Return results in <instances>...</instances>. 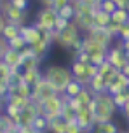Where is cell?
Here are the masks:
<instances>
[{"label":"cell","mask_w":129,"mask_h":133,"mask_svg":"<svg viewBox=\"0 0 129 133\" xmlns=\"http://www.w3.org/2000/svg\"><path fill=\"white\" fill-rule=\"evenodd\" d=\"M42 72H44V79L54 88L58 95L65 93L66 86L73 81V75H72L70 66H63V65L52 63V65H47Z\"/></svg>","instance_id":"cell-1"},{"label":"cell","mask_w":129,"mask_h":133,"mask_svg":"<svg viewBox=\"0 0 129 133\" xmlns=\"http://www.w3.org/2000/svg\"><path fill=\"white\" fill-rule=\"evenodd\" d=\"M91 109L94 110L96 123H105V121H113V116L117 114V105L113 103V96L110 93H96L94 100L91 103Z\"/></svg>","instance_id":"cell-2"},{"label":"cell","mask_w":129,"mask_h":133,"mask_svg":"<svg viewBox=\"0 0 129 133\" xmlns=\"http://www.w3.org/2000/svg\"><path fill=\"white\" fill-rule=\"evenodd\" d=\"M66 102H68V98L65 95H52V96L45 98L44 102L37 103L39 105V116H44L49 121L56 119V117H61V110Z\"/></svg>","instance_id":"cell-3"},{"label":"cell","mask_w":129,"mask_h":133,"mask_svg":"<svg viewBox=\"0 0 129 133\" xmlns=\"http://www.w3.org/2000/svg\"><path fill=\"white\" fill-rule=\"evenodd\" d=\"M82 37H84V35H82L80 28L72 21L65 30L54 33V44H56V46H59L61 49H66V51H68V49L73 46L79 39H82Z\"/></svg>","instance_id":"cell-4"},{"label":"cell","mask_w":129,"mask_h":133,"mask_svg":"<svg viewBox=\"0 0 129 133\" xmlns=\"http://www.w3.org/2000/svg\"><path fill=\"white\" fill-rule=\"evenodd\" d=\"M70 70H72L73 79L79 81L84 86H89L91 79L94 75H98V66L96 65H93V63H82V61H77V60H72Z\"/></svg>","instance_id":"cell-5"},{"label":"cell","mask_w":129,"mask_h":133,"mask_svg":"<svg viewBox=\"0 0 129 133\" xmlns=\"http://www.w3.org/2000/svg\"><path fill=\"white\" fill-rule=\"evenodd\" d=\"M58 18H59V14H58V11H54L52 7H40L39 12H37V16H35L33 25L39 28L40 32H44V30L54 32Z\"/></svg>","instance_id":"cell-6"},{"label":"cell","mask_w":129,"mask_h":133,"mask_svg":"<svg viewBox=\"0 0 129 133\" xmlns=\"http://www.w3.org/2000/svg\"><path fill=\"white\" fill-rule=\"evenodd\" d=\"M2 14L5 16L7 23H14L18 26L26 25V11L14 7L9 0H2Z\"/></svg>","instance_id":"cell-7"},{"label":"cell","mask_w":129,"mask_h":133,"mask_svg":"<svg viewBox=\"0 0 129 133\" xmlns=\"http://www.w3.org/2000/svg\"><path fill=\"white\" fill-rule=\"evenodd\" d=\"M107 61H108V63L113 66L115 70H119V72H120L124 66L129 63V61H127V53H126V51L122 49V44H120L119 40H117L115 44H113V46L108 49Z\"/></svg>","instance_id":"cell-8"},{"label":"cell","mask_w":129,"mask_h":133,"mask_svg":"<svg viewBox=\"0 0 129 133\" xmlns=\"http://www.w3.org/2000/svg\"><path fill=\"white\" fill-rule=\"evenodd\" d=\"M52 95H58V93H56V89L51 86L44 77H42V79L33 86V89H32V102L40 103V102H44L45 98L52 96Z\"/></svg>","instance_id":"cell-9"},{"label":"cell","mask_w":129,"mask_h":133,"mask_svg":"<svg viewBox=\"0 0 129 133\" xmlns=\"http://www.w3.org/2000/svg\"><path fill=\"white\" fill-rule=\"evenodd\" d=\"M77 123H79V126H80L86 133H91L93 128H94V124H96L94 110H93L89 105L87 107H80V109L77 110Z\"/></svg>","instance_id":"cell-10"},{"label":"cell","mask_w":129,"mask_h":133,"mask_svg":"<svg viewBox=\"0 0 129 133\" xmlns=\"http://www.w3.org/2000/svg\"><path fill=\"white\" fill-rule=\"evenodd\" d=\"M87 37H91V39H94L96 42H100V44H103L105 47H112L113 44H115V39L112 37L108 33V30L107 28H98V26H93L91 30H89L87 33H86Z\"/></svg>","instance_id":"cell-11"},{"label":"cell","mask_w":129,"mask_h":133,"mask_svg":"<svg viewBox=\"0 0 129 133\" xmlns=\"http://www.w3.org/2000/svg\"><path fill=\"white\" fill-rule=\"evenodd\" d=\"M21 37L25 39V42H26L28 46H33V44H37L40 40L42 32L35 26L33 23H26V25L21 26Z\"/></svg>","instance_id":"cell-12"},{"label":"cell","mask_w":129,"mask_h":133,"mask_svg":"<svg viewBox=\"0 0 129 133\" xmlns=\"http://www.w3.org/2000/svg\"><path fill=\"white\" fill-rule=\"evenodd\" d=\"M2 61L7 63L12 70H21V68H23V61H25V58H23L21 51H16V49H11V47H9V49L5 51V54L2 56Z\"/></svg>","instance_id":"cell-13"},{"label":"cell","mask_w":129,"mask_h":133,"mask_svg":"<svg viewBox=\"0 0 129 133\" xmlns=\"http://www.w3.org/2000/svg\"><path fill=\"white\" fill-rule=\"evenodd\" d=\"M127 86H129V79L124 75L122 72H117V75H115V79L112 81L108 84V89H107V93H110L112 96L113 95H117V93H120V91H126L127 89Z\"/></svg>","instance_id":"cell-14"},{"label":"cell","mask_w":129,"mask_h":133,"mask_svg":"<svg viewBox=\"0 0 129 133\" xmlns=\"http://www.w3.org/2000/svg\"><path fill=\"white\" fill-rule=\"evenodd\" d=\"M82 49H84L86 53H89V56H91V54H96V53H107V51H108V47H105L103 44L96 42L94 39H91V37H87V35H84Z\"/></svg>","instance_id":"cell-15"},{"label":"cell","mask_w":129,"mask_h":133,"mask_svg":"<svg viewBox=\"0 0 129 133\" xmlns=\"http://www.w3.org/2000/svg\"><path fill=\"white\" fill-rule=\"evenodd\" d=\"M44 77V72H42L40 68H33V70H23V81L30 84V86L33 88L39 81Z\"/></svg>","instance_id":"cell-16"},{"label":"cell","mask_w":129,"mask_h":133,"mask_svg":"<svg viewBox=\"0 0 129 133\" xmlns=\"http://www.w3.org/2000/svg\"><path fill=\"white\" fill-rule=\"evenodd\" d=\"M89 89L93 91V93H105L107 89H108V84H107V81H105V77H101L100 74L98 75H94L93 79H91V82H89Z\"/></svg>","instance_id":"cell-17"},{"label":"cell","mask_w":129,"mask_h":133,"mask_svg":"<svg viewBox=\"0 0 129 133\" xmlns=\"http://www.w3.org/2000/svg\"><path fill=\"white\" fill-rule=\"evenodd\" d=\"M119 126L113 121H105V123H96L91 133H119Z\"/></svg>","instance_id":"cell-18"},{"label":"cell","mask_w":129,"mask_h":133,"mask_svg":"<svg viewBox=\"0 0 129 133\" xmlns=\"http://www.w3.org/2000/svg\"><path fill=\"white\" fill-rule=\"evenodd\" d=\"M19 35H21V26L14 25V23H7V26L4 28V32H2V39L7 40V42H11V40H14L16 37H19Z\"/></svg>","instance_id":"cell-19"},{"label":"cell","mask_w":129,"mask_h":133,"mask_svg":"<svg viewBox=\"0 0 129 133\" xmlns=\"http://www.w3.org/2000/svg\"><path fill=\"white\" fill-rule=\"evenodd\" d=\"M5 103H11V105L18 107L19 110H23V109H26V107L30 105V103H32V100H30V98H25V96H19V95H14V93H11Z\"/></svg>","instance_id":"cell-20"},{"label":"cell","mask_w":129,"mask_h":133,"mask_svg":"<svg viewBox=\"0 0 129 133\" xmlns=\"http://www.w3.org/2000/svg\"><path fill=\"white\" fill-rule=\"evenodd\" d=\"M112 23V16L107 12H103V11H100V9H96L94 12V26L98 28H107Z\"/></svg>","instance_id":"cell-21"},{"label":"cell","mask_w":129,"mask_h":133,"mask_svg":"<svg viewBox=\"0 0 129 133\" xmlns=\"http://www.w3.org/2000/svg\"><path fill=\"white\" fill-rule=\"evenodd\" d=\"M32 47V51H33V54L37 56V58H40V60H44L45 56H47L49 53V47H51V44H47V42H44V40H39L37 44H33V46H30Z\"/></svg>","instance_id":"cell-22"},{"label":"cell","mask_w":129,"mask_h":133,"mask_svg":"<svg viewBox=\"0 0 129 133\" xmlns=\"http://www.w3.org/2000/svg\"><path fill=\"white\" fill-rule=\"evenodd\" d=\"M82 89H84V84H80V82H79V81H72V82H70V84H68L66 86V89H65V96H66L68 100H72V98H75V96H77V95L80 93Z\"/></svg>","instance_id":"cell-23"},{"label":"cell","mask_w":129,"mask_h":133,"mask_svg":"<svg viewBox=\"0 0 129 133\" xmlns=\"http://www.w3.org/2000/svg\"><path fill=\"white\" fill-rule=\"evenodd\" d=\"M66 124L63 117H56L49 123V133H66Z\"/></svg>","instance_id":"cell-24"},{"label":"cell","mask_w":129,"mask_h":133,"mask_svg":"<svg viewBox=\"0 0 129 133\" xmlns=\"http://www.w3.org/2000/svg\"><path fill=\"white\" fill-rule=\"evenodd\" d=\"M61 117L66 121V123L77 121V109H75L73 105H70V102L65 103V107H63V110H61Z\"/></svg>","instance_id":"cell-25"},{"label":"cell","mask_w":129,"mask_h":133,"mask_svg":"<svg viewBox=\"0 0 129 133\" xmlns=\"http://www.w3.org/2000/svg\"><path fill=\"white\" fill-rule=\"evenodd\" d=\"M49 123H51V121H49L47 117H44V116H37V119L33 121L32 128H33L35 131H39V133H47L49 131Z\"/></svg>","instance_id":"cell-26"},{"label":"cell","mask_w":129,"mask_h":133,"mask_svg":"<svg viewBox=\"0 0 129 133\" xmlns=\"http://www.w3.org/2000/svg\"><path fill=\"white\" fill-rule=\"evenodd\" d=\"M113 103L117 105V109L119 110H122L124 107L129 103V91L126 89V91H120V93L113 95Z\"/></svg>","instance_id":"cell-27"},{"label":"cell","mask_w":129,"mask_h":133,"mask_svg":"<svg viewBox=\"0 0 129 133\" xmlns=\"http://www.w3.org/2000/svg\"><path fill=\"white\" fill-rule=\"evenodd\" d=\"M129 21V12L126 9H117L115 12L112 14V23H117V25H126Z\"/></svg>","instance_id":"cell-28"},{"label":"cell","mask_w":129,"mask_h":133,"mask_svg":"<svg viewBox=\"0 0 129 133\" xmlns=\"http://www.w3.org/2000/svg\"><path fill=\"white\" fill-rule=\"evenodd\" d=\"M32 89H33V88L30 86V84H26V82H21L19 86L14 88L11 93L19 95V96H25V98H30V100H32Z\"/></svg>","instance_id":"cell-29"},{"label":"cell","mask_w":129,"mask_h":133,"mask_svg":"<svg viewBox=\"0 0 129 133\" xmlns=\"http://www.w3.org/2000/svg\"><path fill=\"white\" fill-rule=\"evenodd\" d=\"M117 9H119V7H117V4L113 2V0H101V4H100V11L110 14V16L115 12Z\"/></svg>","instance_id":"cell-30"},{"label":"cell","mask_w":129,"mask_h":133,"mask_svg":"<svg viewBox=\"0 0 129 133\" xmlns=\"http://www.w3.org/2000/svg\"><path fill=\"white\" fill-rule=\"evenodd\" d=\"M59 18H63V19H68V21H73V18H75V14H77V11H75V7L70 4V5H66V7H63L61 11H59Z\"/></svg>","instance_id":"cell-31"},{"label":"cell","mask_w":129,"mask_h":133,"mask_svg":"<svg viewBox=\"0 0 129 133\" xmlns=\"http://www.w3.org/2000/svg\"><path fill=\"white\" fill-rule=\"evenodd\" d=\"M12 72H14V70L11 68V66L0 60V79H4V81H7V82H9V79L12 77Z\"/></svg>","instance_id":"cell-32"},{"label":"cell","mask_w":129,"mask_h":133,"mask_svg":"<svg viewBox=\"0 0 129 133\" xmlns=\"http://www.w3.org/2000/svg\"><path fill=\"white\" fill-rule=\"evenodd\" d=\"M7 44H9L11 49H16V51H23L25 47H28V44L25 42V39H23L21 35H19V37H16L14 40H11V42H7Z\"/></svg>","instance_id":"cell-33"},{"label":"cell","mask_w":129,"mask_h":133,"mask_svg":"<svg viewBox=\"0 0 129 133\" xmlns=\"http://www.w3.org/2000/svg\"><path fill=\"white\" fill-rule=\"evenodd\" d=\"M119 42H126V40H129V25L126 23V25H122L120 26V32H119Z\"/></svg>","instance_id":"cell-34"},{"label":"cell","mask_w":129,"mask_h":133,"mask_svg":"<svg viewBox=\"0 0 129 133\" xmlns=\"http://www.w3.org/2000/svg\"><path fill=\"white\" fill-rule=\"evenodd\" d=\"M66 133H86V131L79 126L77 121H72V123H68V124H66Z\"/></svg>","instance_id":"cell-35"},{"label":"cell","mask_w":129,"mask_h":133,"mask_svg":"<svg viewBox=\"0 0 129 133\" xmlns=\"http://www.w3.org/2000/svg\"><path fill=\"white\" fill-rule=\"evenodd\" d=\"M70 4H72V0H54V2H52V9L59 12V11H61L63 7L70 5Z\"/></svg>","instance_id":"cell-36"},{"label":"cell","mask_w":129,"mask_h":133,"mask_svg":"<svg viewBox=\"0 0 129 133\" xmlns=\"http://www.w3.org/2000/svg\"><path fill=\"white\" fill-rule=\"evenodd\" d=\"M14 7H18V9H23V11H28V4H30V0H9Z\"/></svg>","instance_id":"cell-37"},{"label":"cell","mask_w":129,"mask_h":133,"mask_svg":"<svg viewBox=\"0 0 129 133\" xmlns=\"http://www.w3.org/2000/svg\"><path fill=\"white\" fill-rule=\"evenodd\" d=\"M72 21H68V19H63V18H58V21H56V28H54V32H61V30H65V28L70 25Z\"/></svg>","instance_id":"cell-38"},{"label":"cell","mask_w":129,"mask_h":133,"mask_svg":"<svg viewBox=\"0 0 129 133\" xmlns=\"http://www.w3.org/2000/svg\"><path fill=\"white\" fill-rule=\"evenodd\" d=\"M9 49V44H7V40H4L0 37V60H2V56L5 54V51Z\"/></svg>","instance_id":"cell-39"},{"label":"cell","mask_w":129,"mask_h":133,"mask_svg":"<svg viewBox=\"0 0 129 133\" xmlns=\"http://www.w3.org/2000/svg\"><path fill=\"white\" fill-rule=\"evenodd\" d=\"M82 4H86V5H91L94 7V9H100V4H101V0H80Z\"/></svg>","instance_id":"cell-40"},{"label":"cell","mask_w":129,"mask_h":133,"mask_svg":"<svg viewBox=\"0 0 129 133\" xmlns=\"http://www.w3.org/2000/svg\"><path fill=\"white\" fill-rule=\"evenodd\" d=\"M16 133H39V131H35L32 126H23V128H18Z\"/></svg>","instance_id":"cell-41"},{"label":"cell","mask_w":129,"mask_h":133,"mask_svg":"<svg viewBox=\"0 0 129 133\" xmlns=\"http://www.w3.org/2000/svg\"><path fill=\"white\" fill-rule=\"evenodd\" d=\"M7 26V19L4 14H0V37H2V32H4V28Z\"/></svg>","instance_id":"cell-42"},{"label":"cell","mask_w":129,"mask_h":133,"mask_svg":"<svg viewBox=\"0 0 129 133\" xmlns=\"http://www.w3.org/2000/svg\"><path fill=\"white\" fill-rule=\"evenodd\" d=\"M120 112H122V116H124V119H126V123L129 124V103H127L126 107H124V109L120 110Z\"/></svg>","instance_id":"cell-43"},{"label":"cell","mask_w":129,"mask_h":133,"mask_svg":"<svg viewBox=\"0 0 129 133\" xmlns=\"http://www.w3.org/2000/svg\"><path fill=\"white\" fill-rule=\"evenodd\" d=\"M52 2H54V0H39V4H40L42 7H52Z\"/></svg>","instance_id":"cell-44"},{"label":"cell","mask_w":129,"mask_h":133,"mask_svg":"<svg viewBox=\"0 0 129 133\" xmlns=\"http://www.w3.org/2000/svg\"><path fill=\"white\" fill-rule=\"evenodd\" d=\"M122 44V49L127 53V56H129V40H126V42H120Z\"/></svg>","instance_id":"cell-45"},{"label":"cell","mask_w":129,"mask_h":133,"mask_svg":"<svg viewBox=\"0 0 129 133\" xmlns=\"http://www.w3.org/2000/svg\"><path fill=\"white\" fill-rule=\"evenodd\" d=\"M120 72H122L124 75H126V77H127V79H129V63H127V65H126V66H124V68H122V70H120Z\"/></svg>","instance_id":"cell-46"},{"label":"cell","mask_w":129,"mask_h":133,"mask_svg":"<svg viewBox=\"0 0 129 133\" xmlns=\"http://www.w3.org/2000/svg\"><path fill=\"white\" fill-rule=\"evenodd\" d=\"M0 14H2V0H0Z\"/></svg>","instance_id":"cell-47"},{"label":"cell","mask_w":129,"mask_h":133,"mask_svg":"<svg viewBox=\"0 0 129 133\" xmlns=\"http://www.w3.org/2000/svg\"><path fill=\"white\" fill-rule=\"evenodd\" d=\"M126 11H127V12H129V2H127V7H126Z\"/></svg>","instance_id":"cell-48"},{"label":"cell","mask_w":129,"mask_h":133,"mask_svg":"<svg viewBox=\"0 0 129 133\" xmlns=\"http://www.w3.org/2000/svg\"><path fill=\"white\" fill-rule=\"evenodd\" d=\"M113 2H115V4H117V5H119V2H120V0H113Z\"/></svg>","instance_id":"cell-49"},{"label":"cell","mask_w":129,"mask_h":133,"mask_svg":"<svg viewBox=\"0 0 129 133\" xmlns=\"http://www.w3.org/2000/svg\"><path fill=\"white\" fill-rule=\"evenodd\" d=\"M119 133H124V131H119Z\"/></svg>","instance_id":"cell-50"},{"label":"cell","mask_w":129,"mask_h":133,"mask_svg":"<svg viewBox=\"0 0 129 133\" xmlns=\"http://www.w3.org/2000/svg\"><path fill=\"white\" fill-rule=\"evenodd\" d=\"M127 91H129V86H127Z\"/></svg>","instance_id":"cell-51"},{"label":"cell","mask_w":129,"mask_h":133,"mask_svg":"<svg viewBox=\"0 0 129 133\" xmlns=\"http://www.w3.org/2000/svg\"><path fill=\"white\" fill-rule=\"evenodd\" d=\"M127 61H129V56H127Z\"/></svg>","instance_id":"cell-52"},{"label":"cell","mask_w":129,"mask_h":133,"mask_svg":"<svg viewBox=\"0 0 129 133\" xmlns=\"http://www.w3.org/2000/svg\"><path fill=\"white\" fill-rule=\"evenodd\" d=\"M127 25H129V21H127Z\"/></svg>","instance_id":"cell-53"}]
</instances>
